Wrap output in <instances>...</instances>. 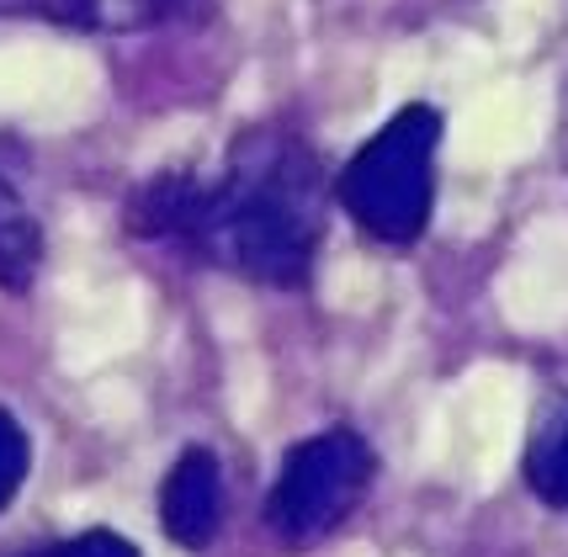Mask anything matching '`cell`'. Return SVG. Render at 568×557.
Wrapping results in <instances>:
<instances>
[{"label":"cell","instance_id":"1","mask_svg":"<svg viewBox=\"0 0 568 557\" xmlns=\"http://www.w3.org/2000/svg\"><path fill=\"white\" fill-rule=\"evenodd\" d=\"M133 229L192 244L202 261L261 287H303L324 234L320 160L293 133H240L219 181L154 175L133 196Z\"/></svg>","mask_w":568,"mask_h":557},{"label":"cell","instance_id":"2","mask_svg":"<svg viewBox=\"0 0 568 557\" xmlns=\"http://www.w3.org/2000/svg\"><path fill=\"white\" fill-rule=\"evenodd\" d=\"M436 149H442V112L404 107L351 154L341 170V207L383 244H409L430 223L436 202Z\"/></svg>","mask_w":568,"mask_h":557},{"label":"cell","instance_id":"3","mask_svg":"<svg viewBox=\"0 0 568 557\" xmlns=\"http://www.w3.org/2000/svg\"><path fill=\"white\" fill-rule=\"evenodd\" d=\"M377 457L356 431L335 425L320 436L297 440L293 452L282 457L276 488L266 499V520L282 547H320L329 531H341L351 520V509L362 505V494L372 488Z\"/></svg>","mask_w":568,"mask_h":557},{"label":"cell","instance_id":"4","mask_svg":"<svg viewBox=\"0 0 568 557\" xmlns=\"http://www.w3.org/2000/svg\"><path fill=\"white\" fill-rule=\"evenodd\" d=\"M160 526L175 547L202 553L223 531V467L207 446H186L160 484Z\"/></svg>","mask_w":568,"mask_h":557},{"label":"cell","instance_id":"5","mask_svg":"<svg viewBox=\"0 0 568 557\" xmlns=\"http://www.w3.org/2000/svg\"><path fill=\"white\" fill-rule=\"evenodd\" d=\"M38 266H43V229L32 219V207L17 196V186L0 175V287L27 292Z\"/></svg>","mask_w":568,"mask_h":557},{"label":"cell","instance_id":"6","mask_svg":"<svg viewBox=\"0 0 568 557\" xmlns=\"http://www.w3.org/2000/svg\"><path fill=\"white\" fill-rule=\"evenodd\" d=\"M526 484H531V494L547 509H564L568 515V414L537 431L531 457H526Z\"/></svg>","mask_w":568,"mask_h":557},{"label":"cell","instance_id":"7","mask_svg":"<svg viewBox=\"0 0 568 557\" xmlns=\"http://www.w3.org/2000/svg\"><path fill=\"white\" fill-rule=\"evenodd\" d=\"M175 6L181 0H85V32H144Z\"/></svg>","mask_w":568,"mask_h":557},{"label":"cell","instance_id":"8","mask_svg":"<svg viewBox=\"0 0 568 557\" xmlns=\"http://www.w3.org/2000/svg\"><path fill=\"white\" fill-rule=\"evenodd\" d=\"M27 467H32V446H27V431L0 409V509L11 505L27 484Z\"/></svg>","mask_w":568,"mask_h":557},{"label":"cell","instance_id":"9","mask_svg":"<svg viewBox=\"0 0 568 557\" xmlns=\"http://www.w3.org/2000/svg\"><path fill=\"white\" fill-rule=\"evenodd\" d=\"M0 17H38L59 27H85V0H0Z\"/></svg>","mask_w":568,"mask_h":557},{"label":"cell","instance_id":"10","mask_svg":"<svg viewBox=\"0 0 568 557\" xmlns=\"http://www.w3.org/2000/svg\"><path fill=\"white\" fill-rule=\"evenodd\" d=\"M38 557H139V547L118 531H85V536L59 541V547H49V553H38Z\"/></svg>","mask_w":568,"mask_h":557}]
</instances>
